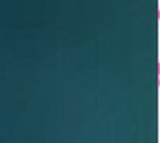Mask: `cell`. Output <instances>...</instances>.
<instances>
[{"label":"cell","mask_w":160,"mask_h":143,"mask_svg":"<svg viewBox=\"0 0 160 143\" xmlns=\"http://www.w3.org/2000/svg\"><path fill=\"white\" fill-rule=\"evenodd\" d=\"M158 19H159V21H160V8H159V10H158Z\"/></svg>","instance_id":"2"},{"label":"cell","mask_w":160,"mask_h":143,"mask_svg":"<svg viewBox=\"0 0 160 143\" xmlns=\"http://www.w3.org/2000/svg\"><path fill=\"white\" fill-rule=\"evenodd\" d=\"M158 85H159V88H160V77L158 78Z\"/></svg>","instance_id":"3"},{"label":"cell","mask_w":160,"mask_h":143,"mask_svg":"<svg viewBox=\"0 0 160 143\" xmlns=\"http://www.w3.org/2000/svg\"><path fill=\"white\" fill-rule=\"evenodd\" d=\"M158 74H159V77H160V61H159V64H158Z\"/></svg>","instance_id":"1"}]
</instances>
